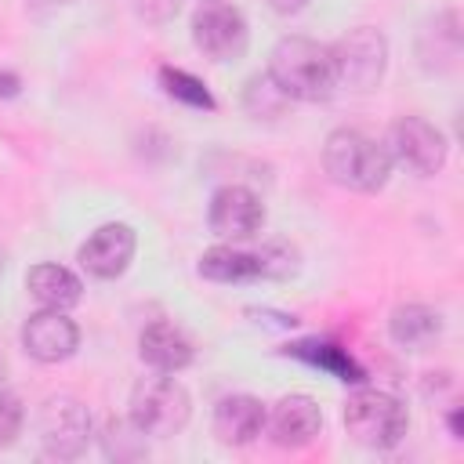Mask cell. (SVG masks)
Segmentation results:
<instances>
[{
  "mask_svg": "<svg viewBox=\"0 0 464 464\" xmlns=\"http://www.w3.org/2000/svg\"><path fill=\"white\" fill-rule=\"evenodd\" d=\"M344 431L366 450H395L410 431V413L395 395L359 388L344 402Z\"/></svg>",
  "mask_w": 464,
  "mask_h": 464,
  "instance_id": "cell-3",
  "label": "cell"
},
{
  "mask_svg": "<svg viewBox=\"0 0 464 464\" xmlns=\"http://www.w3.org/2000/svg\"><path fill=\"white\" fill-rule=\"evenodd\" d=\"M199 276L214 283H250L261 279V261L257 250H236V246H210L199 257Z\"/></svg>",
  "mask_w": 464,
  "mask_h": 464,
  "instance_id": "cell-17",
  "label": "cell"
},
{
  "mask_svg": "<svg viewBox=\"0 0 464 464\" xmlns=\"http://www.w3.org/2000/svg\"><path fill=\"white\" fill-rule=\"evenodd\" d=\"M268 410L254 395H225L214 406V435L225 446H250L265 431Z\"/></svg>",
  "mask_w": 464,
  "mask_h": 464,
  "instance_id": "cell-13",
  "label": "cell"
},
{
  "mask_svg": "<svg viewBox=\"0 0 464 464\" xmlns=\"http://www.w3.org/2000/svg\"><path fill=\"white\" fill-rule=\"evenodd\" d=\"M384 149H388L392 163H402L410 174H420V178L442 170V163H446V138L424 116H399L388 127Z\"/></svg>",
  "mask_w": 464,
  "mask_h": 464,
  "instance_id": "cell-6",
  "label": "cell"
},
{
  "mask_svg": "<svg viewBox=\"0 0 464 464\" xmlns=\"http://www.w3.org/2000/svg\"><path fill=\"white\" fill-rule=\"evenodd\" d=\"M268 76L290 102H326L337 91L330 47L308 36H283L268 54Z\"/></svg>",
  "mask_w": 464,
  "mask_h": 464,
  "instance_id": "cell-1",
  "label": "cell"
},
{
  "mask_svg": "<svg viewBox=\"0 0 464 464\" xmlns=\"http://www.w3.org/2000/svg\"><path fill=\"white\" fill-rule=\"evenodd\" d=\"M286 94L272 83V76L265 72V76H254L250 83H246V94H243V105H246V112L254 116V120H268V116H279L283 109H286Z\"/></svg>",
  "mask_w": 464,
  "mask_h": 464,
  "instance_id": "cell-21",
  "label": "cell"
},
{
  "mask_svg": "<svg viewBox=\"0 0 464 464\" xmlns=\"http://www.w3.org/2000/svg\"><path fill=\"white\" fill-rule=\"evenodd\" d=\"M22 348L36 362H65L80 348V330L62 308L33 312L22 326Z\"/></svg>",
  "mask_w": 464,
  "mask_h": 464,
  "instance_id": "cell-11",
  "label": "cell"
},
{
  "mask_svg": "<svg viewBox=\"0 0 464 464\" xmlns=\"http://www.w3.org/2000/svg\"><path fill=\"white\" fill-rule=\"evenodd\" d=\"M134 246H138V243H134V228L112 221V225L94 228V232L83 239V246L76 250V261H80V268H83L87 276H94V279H116V276L127 272V265H130V257H134Z\"/></svg>",
  "mask_w": 464,
  "mask_h": 464,
  "instance_id": "cell-10",
  "label": "cell"
},
{
  "mask_svg": "<svg viewBox=\"0 0 464 464\" xmlns=\"http://www.w3.org/2000/svg\"><path fill=\"white\" fill-rule=\"evenodd\" d=\"M207 221H210V232L218 239L239 243V239H250V236L261 232V225H265V203L246 185H221L210 196Z\"/></svg>",
  "mask_w": 464,
  "mask_h": 464,
  "instance_id": "cell-9",
  "label": "cell"
},
{
  "mask_svg": "<svg viewBox=\"0 0 464 464\" xmlns=\"http://www.w3.org/2000/svg\"><path fill=\"white\" fill-rule=\"evenodd\" d=\"M388 334L395 344H402L410 352H424L442 334V315L428 304H399L388 319Z\"/></svg>",
  "mask_w": 464,
  "mask_h": 464,
  "instance_id": "cell-16",
  "label": "cell"
},
{
  "mask_svg": "<svg viewBox=\"0 0 464 464\" xmlns=\"http://www.w3.org/2000/svg\"><path fill=\"white\" fill-rule=\"evenodd\" d=\"M246 18L221 0L203 4L192 14V44L210 58V62H236L246 51Z\"/></svg>",
  "mask_w": 464,
  "mask_h": 464,
  "instance_id": "cell-8",
  "label": "cell"
},
{
  "mask_svg": "<svg viewBox=\"0 0 464 464\" xmlns=\"http://www.w3.org/2000/svg\"><path fill=\"white\" fill-rule=\"evenodd\" d=\"M268 435L276 446H286V450H301L308 442H315V435L323 431V410L312 395H283L268 420H265Z\"/></svg>",
  "mask_w": 464,
  "mask_h": 464,
  "instance_id": "cell-12",
  "label": "cell"
},
{
  "mask_svg": "<svg viewBox=\"0 0 464 464\" xmlns=\"http://www.w3.org/2000/svg\"><path fill=\"white\" fill-rule=\"evenodd\" d=\"M450 431L453 439H460V410H450Z\"/></svg>",
  "mask_w": 464,
  "mask_h": 464,
  "instance_id": "cell-25",
  "label": "cell"
},
{
  "mask_svg": "<svg viewBox=\"0 0 464 464\" xmlns=\"http://www.w3.org/2000/svg\"><path fill=\"white\" fill-rule=\"evenodd\" d=\"M304 4H308V0H268V7L279 11V14H297Z\"/></svg>",
  "mask_w": 464,
  "mask_h": 464,
  "instance_id": "cell-23",
  "label": "cell"
},
{
  "mask_svg": "<svg viewBox=\"0 0 464 464\" xmlns=\"http://www.w3.org/2000/svg\"><path fill=\"white\" fill-rule=\"evenodd\" d=\"M102 446H105V457H112V460H141L149 453L145 431H138L134 420H105Z\"/></svg>",
  "mask_w": 464,
  "mask_h": 464,
  "instance_id": "cell-19",
  "label": "cell"
},
{
  "mask_svg": "<svg viewBox=\"0 0 464 464\" xmlns=\"http://www.w3.org/2000/svg\"><path fill=\"white\" fill-rule=\"evenodd\" d=\"M25 290L44 304V308H72L80 304L83 297V283L72 268L65 265H54V261H44V265H33L29 276H25Z\"/></svg>",
  "mask_w": 464,
  "mask_h": 464,
  "instance_id": "cell-15",
  "label": "cell"
},
{
  "mask_svg": "<svg viewBox=\"0 0 464 464\" xmlns=\"http://www.w3.org/2000/svg\"><path fill=\"white\" fill-rule=\"evenodd\" d=\"M36 431H40V446H44L47 457L72 460V457H80L87 450V442L94 435V424H91V413H87V406L80 399L51 395L40 406Z\"/></svg>",
  "mask_w": 464,
  "mask_h": 464,
  "instance_id": "cell-5",
  "label": "cell"
},
{
  "mask_svg": "<svg viewBox=\"0 0 464 464\" xmlns=\"http://www.w3.org/2000/svg\"><path fill=\"white\" fill-rule=\"evenodd\" d=\"M0 268H4V250H0Z\"/></svg>",
  "mask_w": 464,
  "mask_h": 464,
  "instance_id": "cell-27",
  "label": "cell"
},
{
  "mask_svg": "<svg viewBox=\"0 0 464 464\" xmlns=\"http://www.w3.org/2000/svg\"><path fill=\"white\" fill-rule=\"evenodd\" d=\"M22 420H25L22 402H18L11 392H4V388H0V446L14 442V435L22 431Z\"/></svg>",
  "mask_w": 464,
  "mask_h": 464,
  "instance_id": "cell-22",
  "label": "cell"
},
{
  "mask_svg": "<svg viewBox=\"0 0 464 464\" xmlns=\"http://www.w3.org/2000/svg\"><path fill=\"white\" fill-rule=\"evenodd\" d=\"M188 413H192L188 392L170 373L156 370V377H141L130 392V420L138 424V431L152 439L178 435L188 424Z\"/></svg>",
  "mask_w": 464,
  "mask_h": 464,
  "instance_id": "cell-4",
  "label": "cell"
},
{
  "mask_svg": "<svg viewBox=\"0 0 464 464\" xmlns=\"http://www.w3.org/2000/svg\"><path fill=\"white\" fill-rule=\"evenodd\" d=\"M294 359H301V362H308V366H319V370H326L330 377H337V381H352V384H359V381H366V370L344 352V348H337V344H330V341H297V344H290L286 348Z\"/></svg>",
  "mask_w": 464,
  "mask_h": 464,
  "instance_id": "cell-18",
  "label": "cell"
},
{
  "mask_svg": "<svg viewBox=\"0 0 464 464\" xmlns=\"http://www.w3.org/2000/svg\"><path fill=\"white\" fill-rule=\"evenodd\" d=\"M160 83H163V91L174 98V102H181V105H188V109H214V98H210V91L203 87V80L199 76H192V72H185V69H170V65H163L160 69Z\"/></svg>",
  "mask_w": 464,
  "mask_h": 464,
  "instance_id": "cell-20",
  "label": "cell"
},
{
  "mask_svg": "<svg viewBox=\"0 0 464 464\" xmlns=\"http://www.w3.org/2000/svg\"><path fill=\"white\" fill-rule=\"evenodd\" d=\"M334 65H337V83H348L352 91H370L381 83L384 65H388V44L377 29L359 25L348 29V36H341L334 47Z\"/></svg>",
  "mask_w": 464,
  "mask_h": 464,
  "instance_id": "cell-7",
  "label": "cell"
},
{
  "mask_svg": "<svg viewBox=\"0 0 464 464\" xmlns=\"http://www.w3.org/2000/svg\"><path fill=\"white\" fill-rule=\"evenodd\" d=\"M44 4H65V0H44Z\"/></svg>",
  "mask_w": 464,
  "mask_h": 464,
  "instance_id": "cell-26",
  "label": "cell"
},
{
  "mask_svg": "<svg viewBox=\"0 0 464 464\" xmlns=\"http://www.w3.org/2000/svg\"><path fill=\"white\" fill-rule=\"evenodd\" d=\"M18 94V76L14 72H0V98H14Z\"/></svg>",
  "mask_w": 464,
  "mask_h": 464,
  "instance_id": "cell-24",
  "label": "cell"
},
{
  "mask_svg": "<svg viewBox=\"0 0 464 464\" xmlns=\"http://www.w3.org/2000/svg\"><path fill=\"white\" fill-rule=\"evenodd\" d=\"M138 352L160 373H178L192 362V341L174 323H149L138 337Z\"/></svg>",
  "mask_w": 464,
  "mask_h": 464,
  "instance_id": "cell-14",
  "label": "cell"
},
{
  "mask_svg": "<svg viewBox=\"0 0 464 464\" xmlns=\"http://www.w3.org/2000/svg\"><path fill=\"white\" fill-rule=\"evenodd\" d=\"M323 167L330 181L352 192H377L392 174V156L384 141H373L370 134L352 127H337L323 141Z\"/></svg>",
  "mask_w": 464,
  "mask_h": 464,
  "instance_id": "cell-2",
  "label": "cell"
}]
</instances>
